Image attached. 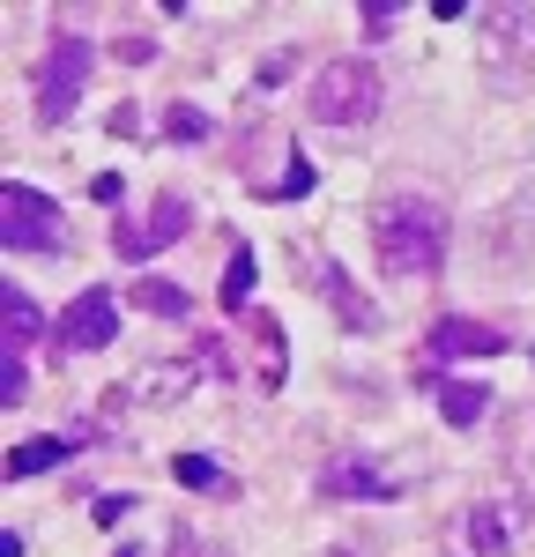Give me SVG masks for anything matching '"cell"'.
<instances>
[{"label": "cell", "instance_id": "obj_1", "mask_svg": "<svg viewBox=\"0 0 535 557\" xmlns=\"http://www.w3.org/2000/svg\"><path fill=\"white\" fill-rule=\"evenodd\" d=\"M372 260H380V275H395V283H424V275H439V260H446V209H439V201H424V194H395V201H380V209H372Z\"/></svg>", "mask_w": 535, "mask_h": 557}, {"label": "cell", "instance_id": "obj_2", "mask_svg": "<svg viewBox=\"0 0 535 557\" xmlns=\"http://www.w3.org/2000/svg\"><path fill=\"white\" fill-rule=\"evenodd\" d=\"M380 97H387V83H380L372 60H327V67L306 83V112L320 120V127H357V120L380 112Z\"/></svg>", "mask_w": 535, "mask_h": 557}, {"label": "cell", "instance_id": "obj_3", "mask_svg": "<svg viewBox=\"0 0 535 557\" xmlns=\"http://www.w3.org/2000/svg\"><path fill=\"white\" fill-rule=\"evenodd\" d=\"M89 60H97V45H89V38H75V30L52 38V52L38 60V83H30L45 127H60V120L75 112V97H83V83H89Z\"/></svg>", "mask_w": 535, "mask_h": 557}, {"label": "cell", "instance_id": "obj_4", "mask_svg": "<svg viewBox=\"0 0 535 557\" xmlns=\"http://www.w3.org/2000/svg\"><path fill=\"white\" fill-rule=\"evenodd\" d=\"M0 238L15 253H60V209L45 201L38 186H8L0 194Z\"/></svg>", "mask_w": 535, "mask_h": 557}, {"label": "cell", "instance_id": "obj_5", "mask_svg": "<svg viewBox=\"0 0 535 557\" xmlns=\"http://www.w3.org/2000/svg\"><path fill=\"white\" fill-rule=\"evenodd\" d=\"M104 343H120V298H112V290H83V298L52 320V349H60V357H67V349L89 357V349H104Z\"/></svg>", "mask_w": 535, "mask_h": 557}, {"label": "cell", "instance_id": "obj_6", "mask_svg": "<svg viewBox=\"0 0 535 557\" xmlns=\"http://www.w3.org/2000/svg\"><path fill=\"white\" fill-rule=\"evenodd\" d=\"M186 223H194V209H186L178 194H157V209L141 215V223H112V253L120 260H149V253H164V246H178Z\"/></svg>", "mask_w": 535, "mask_h": 557}, {"label": "cell", "instance_id": "obj_7", "mask_svg": "<svg viewBox=\"0 0 535 557\" xmlns=\"http://www.w3.org/2000/svg\"><path fill=\"white\" fill-rule=\"evenodd\" d=\"M484 60L490 75H513L535 60V8H484Z\"/></svg>", "mask_w": 535, "mask_h": 557}, {"label": "cell", "instance_id": "obj_8", "mask_svg": "<svg viewBox=\"0 0 535 557\" xmlns=\"http://www.w3.org/2000/svg\"><path fill=\"white\" fill-rule=\"evenodd\" d=\"M498 349H506V335L484 327V320H439V327H432V343H424V380L439 372L446 357H498Z\"/></svg>", "mask_w": 535, "mask_h": 557}, {"label": "cell", "instance_id": "obj_9", "mask_svg": "<svg viewBox=\"0 0 535 557\" xmlns=\"http://www.w3.org/2000/svg\"><path fill=\"white\" fill-rule=\"evenodd\" d=\"M0 335H8V357H23V349L45 335V320H38V305L23 298V290H8L0 298Z\"/></svg>", "mask_w": 535, "mask_h": 557}, {"label": "cell", "instance_id": "obj_10", "mask_svg": "<svg viewBox=\"0 0 535 557\" xmlns=\"http://www.w3.org/2000/svg\"><path fill=\"white\" fill-rule=\"evenodd\" d=\"M141 312H157V320H186V290L178 283H164V275H149V283H134L127 290Z\"/></svg>", "mask_w": 535, "mask_h": 557}, {"label": "cell", "instance_id": "obj_11", "mask_svg": "<svg viewBox=\"0 0 535 557\" xmlns=\"http://www.w3.org/2000/svg\"><path fill=\"white\" fill-rule=\"evenodd\" d=\"M484 409H490L484 386H439V417H446V424L469 431V424H484Z\"/></svg>", "mask_w": 535, "mask_h": 557}, {"label": "cell", "instance_id": "obj_12", "mask_svg": "<svg viewBox=\"0 0 535 557\" xmlns=\"http://www.w3.org/2000/svg\"><path fill=\"white\" fill-rule=\"evenodd\" d=\"M52 461H67V438H30V446H15V454H8V475L23 483V475H45Z\"/></svg>", "mask_w": 535, "mask_h": 557}, {"label": "cell", "instance_id": "obj_13", "mask_svg": "<svg viewBox=\"0 0 535 557\" xmlns=\"http://www.w3.org/2000/svg\"><path fill=\"white\" fill-rule=\"evenodd\" d=\"M172 475L186 483V491H231V483H223V469L209 461V454H178V461H172Z\"/></svg>", "mask_w": 535, "mask_h": 557}, {"label": "cell", "instance_id": "obj_14", "mask_svg": "<svg viewBox=\"0 0 535 557\" xmlns=\"http://www.w3.org/2000/svg\"><path fill=\"white\" fill-rule=\"evenodd\" d=\"M246 298H253V253H231V268H223V312H246Z\"/></svg>", "mask_w": 535, "mask_h": 557}, {"label": "cell", "instance_id": "obj_15", "mask_svg": "<svg viewBox=\"0 0 535 557\" xmlns=\"http://www.w3.org/2000/svg\"><path fill=\"white\" fill-rule=\"evenodd\" d=\"M327 491H364V498H395V483L372 469H327Z\"/></svg>", "mask_w": 535, "mask_h": 557}, {"label": "cell", "instance_id": "obj_16", "mask_svg": "<svg viewBox=\"0 0 535 557\" xmlns=\"http://www.w3.org/2000/svg\"><path fill=\"white\" fill-rule=\"evenodd\" d=\"M253 327H261V357H268V386H283V327H275V320H253Z\"/></svg>", "mask_w": 535, "mask_h": 557}, {"label": "cell", "instance_id": "obj_17", "mask_svg": "<svg viewBox=\"0 0 535 557\" xmlns=\"http://www.w3.org/2000/svg\"><path fill=\"white\" fill-rule=\"evenodd\" d=\"M23 394H30V372H23V357H8V349H0V401L15 409Z\"/></svg>", "mask_w": 535, "mask_h": 557}, {"label": "cell", "instance_id": "obj_18", "mask_svg": "<svg viewBox=\"0 0 535 557\" xmlns=\"http://www.w3.org/2000/svg\"><path fill=\"white\" fill-rule=\"evenodd\" d=\"M112 52H120V60H134V67H149V60H157V38H120Z\"/></svg>", "mask_w": 535, "mask_h": 557}, {"label": "cell", "instance_id": "obj_19", "mask_svg": "<svg viewBox=\"0 0 535 557\" xmlns=\"http://www.w3.org/2000/svg\"><path fill=\"white\" fill-rule=\"evenodd\" d=\"M172 134H178V141H201V134H209V120H201V112H186V104H178V112H172Z\"/></svg>", "mask_w": 535, "mask_h": 557}, {"label": "cell", "instance_id": "obj_20", "mask_svg": "<svg viewBox=\"0 0 535 557\" xmlns=\"http://www.w3.org/2000/svg\"><path fill=\"white\" fill-rule=\"evenodd\" d=\"M395 15H401L395 0H372V8H364V30H372V38H380V30H387V23H395Z\"/></svg>", "mask_w": 535, "mask_h": 557}]
</instances>
